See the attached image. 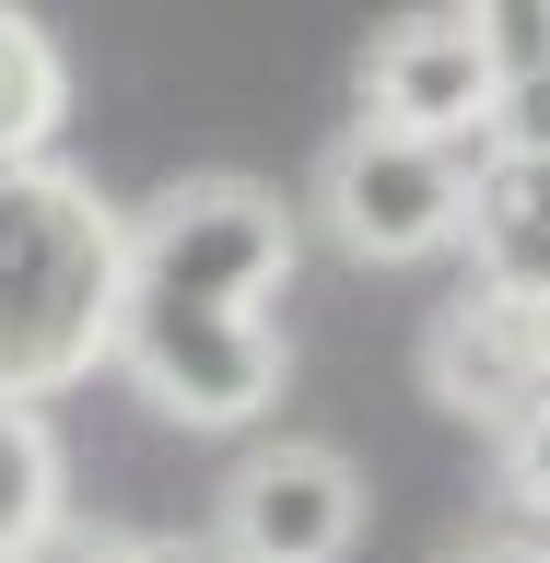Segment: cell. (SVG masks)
Wrapping results in <instances>:
<instances>
[{
	"instance_id": "cell-1",
	"label": "cell",
	"mask_w": 550,
	"mask_h": 563,
	"mask_svg": "<svg viewBox=\"0 0 550 563\" xmlns=\"http://www.w3.org/2000/svg\"><path fill=\"white\" fill-rule=\"evenodd\" d=\"M130 306V211L70 165H0V399H59L105 364Z\"/></svg>"
},
{
	"instance_id": "cell-2",
	"label": "cell",
	"mask_w": 550,
	"mask_h": 563,
	"mask_svg": "<svg viewBox=\"0 0 550 563\" xmlns=\"http://www.w3.org/2000/svg\"><path fill=\"white\" fill-rule=\"evenodd\" d=\"M105 364L188 434H246L281 411V329L258 306H188V294H130Z\"/></svg>"
},
{
	"instance_id": "cell-3",
	"label": "cell",
	"mask_w": 550,
	"mask_h": 563,
	"mask_svg": "<svg viewBox=\"0 0 550 563\" xmlns=\"http://www.w3.org/2000/svg\"><path fill=\"white\" fill-rule=\"evenodd\" d=\"M293 200L258 176H188L153 211H130V294H188V306H258L293 282Z\"/></svg>"
},
{
	"instance_id": "cell-4",
	"label": "cell",
	"mask_w": 550,
	"mask_h": 563,
	"mask_svg": "<svg viewBox=\"0 0 550 563\" xmlns=\"http://www.w3.org/2000/svg\"><path fill=\"white\" fill-rule=\"evenodd\" d=\"M316 223L340 235V258L363 271H411V258H446L457 223H469V153L457 141H411L351 118L316 165Z\"/></svg>"
},
{
	"instance_id": "cell-5",
	"label": "cell",
	"mask_w": 550,
	"mask_h": 563,
	"mask_svg": "<svg viewBox=\"0 0 550 563\" xmlns=\"http://www.w3.org/2000/svg\"><path fill=\"white\" fill-rule=\"evenodd\" d=\"M211 540H223V563H340L363 540V470L340 446H316V434L246 446Z\"/></svg>"
},
{
	"instance_id": "cell-6",
	"label": "cell",
	"mask_w": 550,
	"mask_h": 563,
	"mask_svg": "<svg viewBox=\"0 0 550 563\" xmlns=\"http://www.w3.org/2000/svg\"><path fill=\"white\" fill-rule=\"evenodd\" d=\"M492 47L457 12H399V24L375 35V59H363V118L375 130H411V141H481V118H492Z\"/></svg>"
},
{
	"instance_id": "cell-7",
	"label": "cell",
	"mask_w": 550,
	"mask_h": 563,
	"mask_svg": "<svg viewBox=\"0 0 550 563\" xmlns=\"http://www.w3.org/2000/svg\"><path fill=\"white\" fill-rule=\"evenodd\" d=\"M422 376H434V399H446L457 422L516 434V422L550 399V329H539V306H504V294L469 282V294L422 329Z\"/></svg>"
},
{
	"instance_id": "cell-8",
	"label": "cell",
	"mask_w": 550,
	"mask_h": 563,
	"mask_svg": "<svg viewBox=\"0 0 550 563\" xmlns=\"http://www.w3.org/2000/svg\"><path fill=\"white\" fill-rule=\"evenodd\" d=\"M469 282L504 306H550V153H481L469 165Z\"/></svg>"
},
{
	"instance_id": "cell-9",
	"label": "cell",
	"mask_w": 550,
	"mask_h": 563,
	"mask_svg": "<svg viewBox=\"0 0 550 563\" xmlns=\"http://www.w3.org/2000/svg\"><path fill=\"white\" fill-rule=\"evenodd\" d=\"M70 118V59L59 35L35 24V12H12L0 0V165H24V153H47Z\"/></svg>"
},
{
	"instance_id": "cell-10",
	"label": "cell",
	"mask_w": 550,
	"mask_h": 563,
	"mask_svg": "<svg viewBox=\"0 0 550 563\" xmlns=\"http://www.w3.org/2000/svg\"><path fill=\"white\" fill-rule=\"evenodd\" d=\"M59 434H47V411L35 399H0V563L24 552L35 528H59L70 505H59Z\"/></svg>"
},
{
	"instance_id": "cell-11",
	"label": "cell",
	"mask_w": 550,
	"mask_h": 563,
	"mask_svg": "<svg viewBox=\"0 0 550 563\" xmlns=\"http://www.w3.org/2000/svg\"><path fill=\"white\" fill-rule=\"evenodd\" d=\"M446 12L492 47V70H539L550 59V0H446Z\"/></svg>"
},
{
	"instance_id": "cell-12",
	"label": "cell",
	"mask_w": 550,
	"mask_h": 563,
	"mask_svg": "<svg viewBox=\"0 0 550 563\" xmlns=\"http://www.w3.org/2000/svg\"><path fill=\"white\" fill-rule=\"evenodd\" d=\"M481 153H550V59H539V70H504V82H492Z\"/></svg>"
},
{
	"instance_id": "cell-13",
	"label": "cell",
	"mask_w": 550,
	"mask_h": 563,
	"mask_svg": "<svg viewBox=\"0 0 550 563\" xmlns=\"http://www.w3.org/2000/svg\"><path fill=\"white\" fill-rule=\"evenodd\" d=\"M12 563H130V528H94V517H59V528H35Z\"/></svg>"
},
{
	"instance_id": "cell-14",
	"label": "cell",
	"mask_w": 550,
	"mask_h": 563,
	"mask_svg": "<svg viewBox=\"0 0 550 563\" xmlns=\"http://www.w3.org/2000/svg\"><path fill=\"white\" fill-rule=\"evenodd\" d=\"M492 446H504V482H516V505H539V517H550V399L516 422V434H492Z\"/></svg>"
},
{
	"instance_id": "cell-15",
	"label": "cell",
	"mask_w": 550,
	"mask_h": 563,
	"mask_svg": "<svg viewBox=\"0 0 550 563\" xmlns=\"http://www.w3.org/2000/svg\"><path fill=\"white\" fill-rule=\"evenodd\" d=\"M130 563H223V540H188V528H165V540H130Z\"/></svg>"
}]
</instances>
